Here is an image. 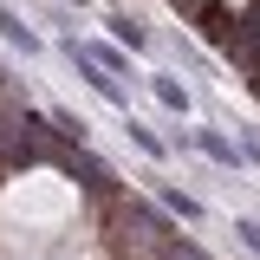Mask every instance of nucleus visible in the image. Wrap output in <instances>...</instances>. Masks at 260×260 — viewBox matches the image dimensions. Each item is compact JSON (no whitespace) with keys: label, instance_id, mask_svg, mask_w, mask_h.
<instances>
[{"label":"nucleus","instance_id":"obj_1","mask_svg":"<svg viewBox=\"0 0 260 260\" xmlns=\"http://www.w3.org/2000/svg\"><path fill=\"white\" fill-rule=\"evenodd\" d=\"M189 143H195L208 162H215V169H241V162H247V150H241L228 130H215V124H195V130H189Z\"/></svg>","mask_w":260,"mask_h":260},{"label":"nucleus","instance_id":"obj_10","mask_svg":"<svg viewBox=\"0 0 260 260\" xmlns=\"http://www.w3.org/2000/svg\"><path fill=\"white\" fill-rule=\"evenodd\" d=\"M162 260H208L195 241H162Z\"/></svg>","mask_w":260,"mask_h":260},{"label":"nucleus","instance_id":"obj_7","mask_svg":"<svg viewBox=\"0 0 260 260\" xmlns=\"http://www.w3.org/2000/svg\"><path fill=\"white\" fill-rule=\"evenodd\" d=\"M156 195H162V208H169V215H182V221H202V202H195V195L169 189V182H156Z\"/></svg>","mask_w":260,"mask_h":260},{"label":"nucleus","instance_id":"obj_3","mask_svg":"<svg viewBox=\"0 0 260 260\" xmlns=\"http://www.w3.org/2000/svg\"><path fill=\"white\" fill-rule=\"evenodd\" d=\"M0 39H7V46H13V52H39V46H46V39H39V32L26 26V13H13V7H0Z\"/></svg>","mask_w":260,"mask_h":260},{"label":"nucleus","instance_id":"obj_11","mask_svg":"<svg viewBox=\"0 0 260 260\" xmlns=\"http://www.w3.org/2000/svg\"><path fill=\"white\" fill-rule=\"evenodd\" d=\"M241 150H247V162H260V130H247V137H241Z\"/></svg>","mask_w":260,"mask_h":260},{"label":"nucleus","instance_id":"obj_5","mask_svg":"<svg viewBox=\"0 0 260 260\" xmlns=\"http://www.w3.org/2000/svg\"><path fill=\"white\" fill-rule=\"evenodd\" d=\"M150 91H156V104H162V111H176V117L189 111V85H182V78H169V72L150 78Z\"/></svg>","mask_w":260,"mask_h":260},{"label":"nucleus","instance_id":"obj_8","mask_svg":"<svg viewBox=\"0 0 260 260\" xmlns=\"http://www.w3.org/2000/svg\"><path fill=\"white\" fill-rule=\"evenodd\" d=\"M124 137H130V143H137V150H143V156H162V143H156V137H150V130H143V124H137L130 111H124Z\"/></svg>","mask_w":260,"mask_h":260},{"label":"nucleus","instance_id":"obj_4","mask_svg":"<svg viewBox=\"0 0 260 260\" xmlns=\"http://www.w3.org/2000/svg\"><path fill=\"white\" fill-rule=\"evenodd\" d=\"M72 46H78L85 59H98L104 72H130V52L117 46V39H111V46H104V39H72Z\"/></svg>","mask_w":260,"mask_h":260},{"label":"nucleus","instance_id":"obj_9","mask_svg":"<svg viewBox=\"0 0 260 260\" xmlns=\"http://www.w3.org/2000/svg\"><path fill=\"white\" fill-rule=\"evenodd\" d=\"M234 234H241V247H247V254H260V221H247V215H234Z\"/></svg>","mask_w":260,"mask_h":260},{"label":"nucleus","instance_id":"obj_2","mask_svg":"<svg viewBox=\"0 0 260 260\" xmlns=\"http://www.w3.org/2000/svg\"><path fill=\"white\" fill-rule=\"evenodd\" d=\"M65 52H72V65H78V78H85V85H91V91L104 98V104H117V111H130V98H124V85H117V72H104L98 59H85L78 46H65Z\"/></svg>","mask_w":260,"mask_h":260},{"label":"nucleus","instance_id":"obj_6","mask_svg":"<svg viewBox=\"0 0 260 260\" xmlns=\"http://www.w3.org/2000/svg\"><path fill=\"white\" fill-rule=\"evenodd\" d=\"M104 26H111V39H117V46H124V52H150V32L137 26V20H130V13H111V20H104Z\"/></svg>","mask_w":260,"mask_h":260}]
</instances>
